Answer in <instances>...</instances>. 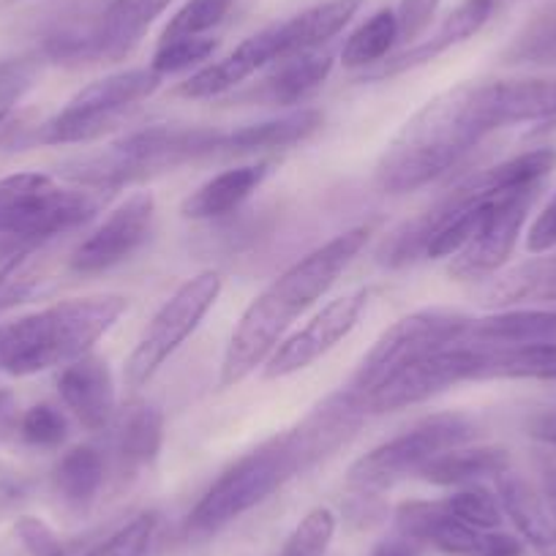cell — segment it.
I'll use <instances>...</instances> for the list:
<instances>
[{
  "instance_id": "23",
  "label": "cell",
  "mask_w": 556,
  "mask_h": 556,
  "mask_svg": "<svg viewBox=\"0 0 556 556\" xmlns=\"http://www.w3.org/2000/svg\"><path fill=\"white\" fill-rule=\"evenodd\" d=\"M361 7L363 0H325L319 7H312L298 14V17L287 20V23H278L285 58L319 50L323 45H328L333 36H339L350 25V20L355 17Z\"/></svg>"
},
{
  "instance_id": "42",
  "label": "cell",
  "mask_w": 556,
  "mask_h": 556,
  "mask_svg": "<svg viewBox=\"0 0 556 556\" xmlns=\"http://www.w3.org/2000/svg\"><path fill=\"white\" fill-rule=\"evenodd\" d=\"M371 556H420V551H417V543H412V540L399 534V538L384 540L382 545H377V551Z\"/></svg>"
},
{
  "instance_id": "10",
  "label": "cell",
  "mask_w": 556,
  "mask_h": 556,
  "mask_svg": "<svg viewBox=\"0 0 556 556\" xmlns=\"http://www.w3.org/2000/svg\"><path fill=\"white\" fill-rule=\"evenodd\" d=\"M485 357H489V350L483 344L462 341V344L445 346L388 379L377 393L368 395L366 412L406 409V406L424 404V401L445 393L453 384H462L467 379H483Z\"/></svg>"
},
{
  "instance_id": "26",
  "label": "cell",
  "mask_w": 556,
  "mask_h": 556,
  "mask_svg": "<svg viewBox=\"0 0 556 556\" xmlns=\"http://www.w3.org/2000/svg\"><path fill=\"white\" fill-rule=\"evenodd\" d=\"M507 469H510V453L505 447L462 445L437 456L420 472V478L434 485H472L483 478H500Z\"/></svg>"
},
{
  "instance_id": "40",
  "label": "cell",
  "mask_w": 556,
  "mask_h": 556,
  "mask_svg": "<svg viewBox=\"0 0 556 556\" xmlns=\"http://www.w3.org/2000/svg\"><path fill=\"white\" fill-rule=\"evenodd\" d=\"M442 0H399L395 20H399V39L415 41L434 20Z\"/></svg>"
},
{
  "instance_id": "19",
  "label": "cell",
  "mask_w": 556,
  "mask_h": 556,
  "mask_svg": "<svg viewBox=\"0 0 556 556\" xmlns=\"http://www.w3.org/2000/svg\"><path fill=\"white\" fill-rule=\"evenodd\" d=\"M494 128L548 123L556 117V79H505L480 85Z\"/></svg>"
},
{
  "instance_id": "4",
  "label": "cell",
  "mask_w": 556,
  "mask_h": 556,
  "mask_svg": "<svg viewBox=\"0 0 556 556\" xmlns=\"http://www.w3.org/2000/svg\"><path fill=\"white\" fill-rule=\"evenodd\" d=\"M106 189L61 186L52 175L17 173L0 180V240L12 251L50 243L90 222L106 202Z\"/></svg>"
},
{
  "instance_id": "35",
  "label": "cell",
  "mask_w": 556,
  "mask_h": 556,
  "mask_svg": "<svg viewBox=\"0 0 556 556\" xmlns=\"http://www.w3.org/2000/svg\"><path fill=\"white\" fill-rule=\"evenodd\" d=\"M216 47L218 41L213 36H175V39H162L156 55H153L151 68L162 74V77L186 72V68L207 61L216 52Z\"/></svg>"
},
{
  "instance_id": "28",
  "label": "cell",
  "mask_w": 556,
  "mask_h": 556,
  "mask_svg": "<svg viewBox=\"0 0 556 556\" xmlns=\"http://www.w3.org/2000/svg\"><path fill=\"white\" fill-rule=\"evenodd\" d=\"M47 245L50 243H30L9 251L0 265V314L20 306L41 290L50 273Z\"/></svg>"
},
{
  "instance_id": "38",
  "label": "cell",
  "mask_w": 556,
  "mask_h": 556,
  "mask_svg": "<svg viewBox=\"0 0 556 556\" xmlns=\"http://www.w3.org/2000/svg\"><path fill=\"white\" fill-rule=\"evenodd\" d=\"M36 77H39V63L30 58L0 63V123L7 121L17 101L34 88Z\"/></svg>"
},
{
  "instance_id": "15",
  "label": "cell",
  "mask_w": 556,
  "mask_h": 556,
  "mask_svg": "<svg viewBox=\"0 0 556 556\" xmlns=\"http://www.w3.org/2000/svg\"><path fill=\"white\" fill-rule=\"evenodd\" d=\"M285 58V45H281V28L270 25V28L260 30V34L249 36L245 41H240L227 58L211 63V66H202L200 72L191 74L184 85L178 88L180 96L186 99H213V96H222L227 90L238 88L243 79H249L251 74L260 72L262 66L273 61H281Z\"/></svg>"
},
{
  "instance_id": "2",
  "label": "cell",
  "mask_w": 556,
  "mask_h": 556,
  "mask_svg": "<svg viewBox=\"0 0 556 556\" xmlns=\"http://www.w3.org/2000/svg\"><path fill=\"white\" fill-rule=\"evenodd\" d=\"M491 131L480 85H458L424 104L401 126L374 169L384 194L417 191L456 167Z\"/></svg>"
},
{
  "instance_id": "27",
  "label": "cell",
  "mask_w": 556,
  "mask_h": 556,
  "mask_svg": "<svg viewBox=\"0 0 556 556\" xmlns=\"http://www.w3.org/2000/svg\"><path fill=\"white\" fill-rule=\"evenodd\" d=\"M106 464L96 447L79 445L68 451L52 469L58 496L72 507H88L104 485Z\"/></svg>"
},
{
  "instance_id": "31",
  "label": "cell",
  "mask_w": 556,
  "mask_h": 556,
  "mask_svg": "<svg viewBox=\"0 0 556 556\" xmlns=\"http://www.w3.org/2000/svg\"><path fill=\"white\" fill-rule=\"evenodd\" d=\"M395 41H399V20H395V12L393 9H379V12H374L346 39L344 50H341V63L346 68L374 66V63L384 61L390 55Z\"/></svg>"
},
{
  "instance_id": "11",
  "label": "cell",
  "mask_w": 556,
  "mask_h": 556,
  "mask_svg": "<svg viewBox=\"0 0 556 556\" xmlns=\"http://www.w3.org/2000/svg\"><path fill=\"white\" fill-rule=\"evenodd\" d=\"M401 538L445 556H523V540L500 529H478L447 513L445 502H404L395 510Z\"/></svg>"
},
{
  "instance_id": "39",
  "label": "cell",
  "mask_w": 556,
  "mask_h": 556,
  "mask_svg": "<svg viewBox=\"0 0 556 556\" xmlns=\"http://www.w3.org/2000/svg\"><path fill=\"white\" fill-rule=\"evenodd\" d=\"M14 532H17L20 543L30 551V556H68L61 538L45 521H39V518L23 516L17 521V527H14Z\"/></svg>"
},
{
  "instance_id": "3",
  "label": "cell",
  "mask_w": 556,
  "mask_h": 556,
  "mask_svg": "<svg viewBox=\"0 0 556 556\" xmlns=\"http://www.w3.org/2000/svg\"><path fill=\"white\" fill-rule=\"evenodd\" d=\"M126 312V298L93 295L0 325V374L34 377L90 355L96 341Z\"/></svg>"
},
{
  "instance_id": "1",
  "label": "cell",
  "mask_w": 556,
  "mask_h": 556,
  "mask_svg": "<svg viewBox=\"0 0 556 556\" xmlns=\"http://www.w3.org/2000/svg\"><path fill=\"white\" fill-rule=\"evenodd\" d=\"M368 227L346 229L336 235L325 245L314 249L301 262L273 281L254 303L243 312L222 363V388L243 382L256 366L267 363V357L281 344L292 323L303 312L314 306L330 287L339 281L341 273L355 262L363 245L368 243Z\"/></svg>"
},
{
  "instance_id": "14",
  "label": "cell",
  "mask_w": 556,
  "mask_h": 556,
  "mask_svg": "<svg viewBox=\"0 0 556 556\" xmlns=\"http://www.w3.org/2000/svg\"><path fill=\"white\" fill-rule=\"evenodd\" d=\"M153 213H156V200L151 191H137V194L126 197L77 249L68 256L72 270L85 273H101L110 267L121 265L123 260L134 254L139 245L148 240L151 232Z\"/></svg>"
},
{
  "instance_id": "44",
  "label": "cell",
  "mask_w": 556,
  "mask_h": 556,
  "mask_svg": "<svg viewBox=\"0 0 556 556\" xmlns=\"http://www.w3.org/2000/svg\"><path fill=\"white\" fill-rule=\"evenodd\" d=\"M7 401H9V393H7V390H0V409L7 406Z\"/></svg>"
},
{
  "instance_id": "6",
  "label": "cell",
  "mask_w": 556,
  "mask_h": 556,
  "mask_svg": "<svg viewBox=\"0 0 556 556\" xmlns=\"http://www.w3.org/2000/svg\"><path fill=\"white\" fill-rule=\"evenodd\" d=\"M472 323L475 319L464 312L442 306L406 314L374 341L346 390L366 406L368 395L377 393L399 371L415 366L417 361H424L445 346L467 341Z\"/></svg>"
},
{
  "instance_id": "36",
  "label": "cell",
  "mask_w": 556,
  "mask_h": 556,
  "mask_svg": "<svg viewBox=\"0 0 556 556\" xmlns=\"http://www.w3.org/2000/svg\"><path fill=\"white\" fill-rule=\"evenodd\" d=\"M235 0H189L180 12L169 20L162 39H175V36H207L216 25L224 23Z\"/></svg>"
},
{
  "instance_id": "9",
  "label": "cell",
  "mask_w": 556,
  "mask_h": 556,
  "mask_svg": "<svg viewBox=\"0 0 556 556\" xmlns=\"http://www.w3.org/2000/svg\"><path fill=\"white\" fill-rule=\"evenodd\" d=\"M218 292H222V276L213 270L189 278L175 290V295L159 308L126 361L123 374H126L128 388L137 390L151 382L153 374L167 363L169 355H175V350L194 333L202 317L211 312Z\"/></svg>"
},
{
  "instance_id": "30",
  "label": "cell",
  "mask_w": 556,
  "mask_h": 556,
  "mask_svg": "<svg viewBox=\"0 0 556 556\" xmlns=\"http://www.w3.org/2000/svg\"><path fill=\"white\" fill-rule=\"evenodd\" d=\"M502 61L507 66H556V0H548L529 17L510 41Z\"/></svg>"
},
{
  "instance_id": "21",
  "label": "cell",
  "mask_w": 556,
  "mask_h": 556,
  "mask_svg": "<svg viewBox=\"0 0 556 556\" xmlns=\"http://www.w3.org/2000/svg\"><path fill=\"white\" fill-rule=\"evenodd\" d=\"M112 447H115L117 467L123 472H139L151 467L162 453L164 415L156 404L134 401L123 406L121 415L112 417Z\"/></svg>"
},
{
  "instance_id": "32",
  "label": "cell",
  "mask_w": 556,
  "mask_h": 556,
  "mask_svg": "<svg viewBox=\"0 0 556 556\" xmlns=\"http://www.w3.org/2000/svg\"><path fill=\"white\" fill-rule=\"evenodd\" d=\"M159 534L156 513H139L83 556H151Z\"/></svg>"
},
{
  "instance_id": "41",
  "label": "cell",
  "mask_w": 556,
  "mask_h": 556,
  "mask_svg": "<svg viewBox=\"0 0 556 556\" xmlns=\"http://www.w3.org/2000/svg\"><path fill=\"white\" fill-rule=\"evenodd\" d=\"M529 254H545V251L556 249V194L551 197L548 205L538 213L527 235Z\"/></svg>"
},
{
  "instance_id": "7",
  "label": "cell",
  "mask_w": 556,
  "mask_h": 556,
  "mask_svg": "<svg viewBox=\"0 0 556 556\" xmlns=\"http://www.w3.org/2000/svg\"><path fill=\"white\" fill-rule=\"evenodd\" d=\"M475 437V424L467 415H434L412 426L404 434L382 442L350 467V485L361 494H377L401 480L420 475L437 456L467 445Z\"/></svg>"
},
{
  "instance_id": "18",
  "label": "cell",
  "mask_w": 556,
  "mask_h": 556,
  "mask_svg": "<svg viewBox=\"0 0 556 556\" xmlns=\"http://www.w3.org/2000/svg\"><path fill=\"white\" fill-rule=\"evenodd\" d=\"M173 0H112L93 25V61L115 63L142 41Z\"/></svg>"
},
{
  "instance_id": "37",
  "label": "cell",
  "mask_w": 556,
  "mask_h": 556,
  "mask_svg": "<svg viewBox=\"0 0 556 556\" xmlns=\"http://www.w3.org/2000/svg\"><path fill=\"white\" fill-rule=\"evenodd\" d=\"M20 434L34 447H58L68 437L66 415L52 404L30 406L20 424Z\"/></svg>"
},
{
  "instance_id": "5",
  "label": "cell",
  "mask_w": 556,
  "mask_h": 556,
  "mask_svg": "<svg viewBox=\"0 0 556 556\" xmlns=\"http://www.w3.org/2000/svg\"><path fill=\"white\" fill-rule=\"evenodd\" d=\"M222 134L224 131L218 128L175 126V123L173 126L162 123V126L139 128L115 142L101 156L79 162V169L68 173V178L79 186H96V189L110 191L126 180L153 173V169L175 167L189 159L218 151Z\"/></svg>"
},
{
  "instance_id": "34",
  "label": "cell",
  "mask_w": 556,
  "mask_h": 556,
  "mask_svg": "<svg viewBox=\"0 0 556 556\" xmlns=\"http://www.w3.org/2000/svg\"><path fill=\"white\" fill-rule=\"evenodd\" d=\"M336 534V516L328 507H314L303 521L292 529L278 556H325Z\"/></svg>"
},
{
  "instance_id": "8",
  "label": "cell",
  "mask_w": 556,
  "mask_h": 556,
  "mask_svg": "<svg viewBox=\"0 0 556 556\" xmlns=\"http://www.w3.org/2000/svg\"><path fill=\"white\" fill-rule=\"evenodd\" d=\"M162 74L153 68H131L104 79H96L79 90L52 121L41 126L39 139L47 146H68V142H90L110 131L131 106L148 99L162 85Z\"/></svg>"
},
{
  "instance_id": "25",
  "label": "cell",
  "mask_w": 556,
  "mask_h": 556,
  "mask_svg": "<svg viewBox=\"0 0 556 556\" xmlns=\"http://www.w3.org/2000/svg\"><path fill=\"white\" fill-rule=\"evenodd\" d=\"M323 126V112L301 110L290 115L273 117V121L249 123L222 134L218 151H265V148H290L295 142L312 137Z\"/></svg>"
},
{
  "instance_id": "33",
  "label": "cell",
  "mask_w": 556,
  "mask_h": 556,
  "mask_svg": "<svg viewBox=\"0 0 556 556\" xmlns=\"http://www.w3.org/2000/svg\"><path fill=\"white\" fill-rule=\"evenodd\" d=\"M445 502L447 513L458 521L469 523V527L478 529H500L505 510H502L500 496L491 494L489 489H483L480 483L462 485L453 496H447Z\"/></svg>"
},
{
  "instance_id": "17",
  "label": "cell",
  "mask_w": 556,
  "mask_h": 556,
  "mask_svg": "<svg viewBox=\"0 0 556 556\" xmlns=\"http://www.w3.org/2000/svg\"><path fill=\"white\" fill-rule=\"evenodd\" d=\"M494 9H496V0H464L462 7H456L451 14H447L445 23L434 30V36H429V39L420 41V45L409 47V50L399 52V55L388 58L382 66L368 72V79L395 77V74H404L409 72V68L426 66V63L440 58L442 52H447L451 47L472 39V36L489 23Z\"/></svg>"
},
{
  "instance_id": "22",
  "label": "cell",
  "mask_w": 556,
  "mask_h": 556,
  "mask_svg": "<svg viewBox=\"0 0 556 556\" xmlns=\"http://www.w3.org/2000/svg\"><path fill=\"white\" fill-rule=\"evenodd\" d=\"M270 175V162L245 164V167L227 169V173L216 175L200 189L191 191L180 205V213L194 222H205V218H222L238 211L251 194L262 186V180Z\"/></svg>"
},
{
  "instance_id": "20",
  "label": "cell",
  "mask_w": 556,
  "mask_h": 556,
  "mask_svg": "<svg viewBox=\"0 0 556 556\" xmlns=\"http://www.w3.org/2000/svg\"><path fill=\"white\" fill-rule=\"evenodd\" d=\"M496 496L523 543L532 545L540 556H556V516L545 496L510 469L496 478Z\"/></svg>"
},
{
  "instance_id": "13",
  "label": "cell",
  "mask_w": 556,
  "mask_h": 556,
  "mask_svg": "<svg viewBox=\"0 0 556 556\" xmlns=\"http://www.w3.org/2000/svg\"><path fill=\"white\" fill-rule=\"evenodd\" d=\"M534 197H538V189L496 197L475 238L453 256L451 276L464 281V278H485L500 270L516 249Z\"/></svg>"
},
{
  "instance_id": "29",
  "label": "cell",
  "mask_w": 556,
  "mask_h": 556,
  "mask_svg": "<svg viewBox=\"0 0 556 556\" xmlns=\"http://www.w3.org/2000/svg\"><path fill=\"white\" fill-rule=\"evenodd\" d=\"M485 346V344H483ZM483 379H556V341L485 346Z\"/></svg>"
},
{
  "instance_id": "24",
  "label": "cell",
  "mask_w": 556,
  "mask_h": 556,
  "mask_svg": "<svg viewBox=\"0 0 556 556\" xmlns=\"http://www.w3.org/2000/svg\"><path fill=\"white\" fill-rule=\"evenodd\" d=\"M330 68H333V55L330 52H298V55H290L278 63L276 72L260 85L256 99L276 106L298 104V101L306 99L308 93H314L328 79Z\"/></svg>"
},
{
  "instance_id": "12",
  "label": "cell",
  "mask_w": 556,
  "mask_h": 556,
  "mask_svg": "<svg viewBox=\"0 0 556 556\" xmlns=\"http://www.w3.org/2000/svg\"><path fill=\"white\" fill-rule=\"evenodd\" d=\"M368 298H371L368 290H355L341 295L339 301H330L306 328H301L276 346V352L265 363V377H290V374L303 371L323 355H328L339 341H344L357 328L361 314L368 306Z\"/></svg>"
},
{
  "instance_id": "43",
  "label": "cell",
  "mask_w": 556,
  "mask_h": 556,
  "mask_svg": "<svg viewBox=\"0 0 556 556\" xmlns=\"http://www.w3.org/2000/svg\"><path fill=\"white\" fill-rule=\"evenodd\" d=\"M543 496H545V502H548L551 513L556 516V469L554 467L545 469V475H543Z\"/></svg>"
},
{
  "instance_id": "16",
  "label": "cell",
  "mask_w": 556,
  "mask_h": 556,
  "mask_svg": "<svg viewBox=\"0 0 556 556\" xmlns=\"http://www.w3.org/2000/svg\"><path fill=\"white\" fill-rule=\"evenodd\" d=\"M58 393L83 429L101 431L115 417V382H112L110 366L101 357L85 355L63 366L58 377Z\"/></svg>"
}]
</instances>
